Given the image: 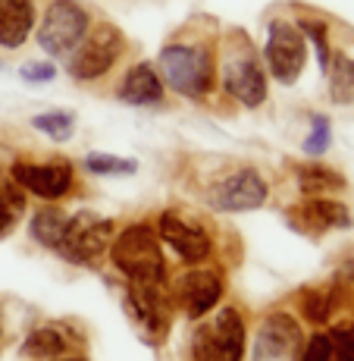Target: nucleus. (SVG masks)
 I'll use <instances>...</instances> for the list:
<instances>
[{"label":"nucleus","mask_w":354,"mask_h":361,"mask_svg":"<svg viewBox=\"0 0 354 361\" xmlns=\"http://www.w3.org/2000/svg\"><path fill=\"white\" fill-rule=\"evenodd\" d=\"M157 73L163 85H170L176 94L201 101L213 88L217 57H213V47L204 41H170L157 57Z\"/></svg>","instance_id":"f257e3e1"},{"label":"nucleus","mask_w":354,"mask_h":361,"mask_svg":"<svg viewBox=\"0 0 354 361\" xmlns=\"http://www.w3.org/2000/svg\"><path fill=\"white\" fill-rule=\"evenodd\" d=\"M110 258H113L116 270L129 276L138 286H160L163 283V252H160V235L151 226L135 224L122 230L110 242Z\"/></svg>","instance_id":"f03ea898"},{"label":"nucleus","mask_w":354,"mask_h":361,"mask_svg":"<svg viewBox=\"0 0 354 361\" xmlns=\"http://www.w3.org/2000/svg\"><path fill=\"white\" fill-rule=\"evenodd\" d=\"M245 317L239 308H220L191 333V361H241L245 358Z\"/></svg>","instance_id":"7ed1b4c3"},{"label":"nucleus","mask_w":354,"mask_h":361,"mask_svg":"<svg viewBox=\"0 0 354 361\" xmlns=\"http://www.w3.org/2000/svg\"><path fill=\"white\" fill-rule=\"evenodd\" d=\"M126 51V38L116 25L101 23L82 38V44L69 54V75L75 82H94L116 66V60Z\"/></svg>","instance_id":"20e7f679"},{"label":"nucleus","mask_w":354,"mask_h":361,"mask_svg":"<svg viewBox=\"0 0 354 361\" xmlns=\"http://www.w3.org/2000/svg\"><path fill=\"white\" fill-rule=\"evenodd\" d=\"M223 88H226V94H232L245 107H260L267 101V73H263L258 54L251 51L248 38H241V35L235 44L226 47Z\"/></svg>","instance_id":"39448f33"},{"label":"nucleus","mask_w":354,"mask_h":361,"mask_svg":"<svg viewBox=\"0 0 354 361\" xmlns=\"http://www.w3.org/2000/svg\"><path fill=\"white\" fill-rule=\"evenodd\" d=\"M88 10L75 0H51L38 29V44L51 57H69L88 35Z\"/></svg>","instance_id":"423d86ee"},{"label":"nucleus","mask_w":354,"mask_h":361,"mask_svg":"<svg viewBox=\"0 0 354 361\" xmlns=\"http://www.w3.org/2000/svg\"><path fill=\"white\" fill-rule=\"evenodd\" d=\"M263 57H267L270 73H273V79L279 85H295L298 75L304 73V63H308V38H304V32L298 25L286 23V19H276L270 25Z\"/></svg>","instance_id":"0eeeda50"},{"label":"nucleus","mask_w":354,"mask_h":361,"mask_svg":"<svg viewBox=\"0 0 354 361\" xmlns=\"http://www.w3.org/2000/svg\"><path fill=\"white\" fill-rule=\"evenodd\" d=\"M263 201H267V183H263V176L258 170H251V166L226 173L223 179H217V183L207 189V204L223 214L254 211Z\"/></svg>","instance_id":"6e6552de"},{"label":"nucleus","mask_w":354,"mask_h":361,"mask_svg":"<svg viewBox=\"0 0 354 361\" xmlns=\"http://www.w3.org/2000/svg\"><path fill=\"white\" fill-rule=\"evenodd\" d=\"M110 235H113L110 220L97 217V214H79V217L69 220L60 252L75 264H91L103 248H110Z\"/></svg>","instance_id":"1a4fd4ad"},{"label":"nucleus","mask_w":354,"mask_h":361,"mask_svg":"<svg viewBox=\"0 0 354 361\" xmlns=\"http://www.w3.org/2000/svg\"><path fill=\"white\" fill-rule=\"evenodd\" d=\"M157 235L179 255L185 264H201L210 255V233L204 226L191 224L189 217H182L179 211H163L160 224H157Z\"/></svg>","instance_id":"9d476101"},{"label":"nucleus","mask_w":354,"mask_h":361,"mask_svg":"<svg viewBox=\"0 0 354 361\" xmlns=\"http://www.w3.org/2000/svg\"><path fill=\"white\" fill-rule=\"evenodd\" d=\"M13 179L41 201H60L72 192L69 164H13Z\"/></svg>","instance_id":"9b49d317"},{"label":"nucleus","mask_w":354,"mask_h":361,"mask_svg":"<svg viewBox=\"0 0 354 361\" xmlns=\"http://www.w3.org/2000/svg\"><path fill=\"white\" fill-rule=\"evenodd\" d=\"M220 295H223V276L217 270H189L182 280L176 283V302L191 321L207 317L217 308Z\"/></svg>","instance_id":"f8f14e48"},{"label":"nucleus","mask_w":354,"mask_h":361,"mask_svg":"<svg viewBox=\"0 0 354 361\" xmlns=\"http://www.w3.org/2000/svg\"><path fill=\"white\" fill-rule=\"evenodd\" d=\"M301 343V330L289 314H276L258 333L254 343V361H291L295 345Z\"/></svg>","instance_id":"ddd939ff"},{"label":"nucleus","mask_w":354,"mask_h":361,"mask_svg":"<svg viewBox=\"0 0 354 361\" xmlns=\"http://www.w3.org/2000/svg\"><path fill=\"white\" fill-rule=\"evenodd\" d=\"M126 314L135 321L138 330H144V336L160 339L166 333V308L163 298L157 295V286L132 283V289L126 293Z\"/></svg>","instance_id":"4468645a"},{"label":"nucleus","mask_w":354,"mask_h":361,"mask_svg":"<svg viewBox=\"0 0 354 361\" xmlns=\"http://www.w3.org/2000/svg\"><path fill=\"white\" fill-rule=\"evenodd\" d=\"M163 79L160 73H157L151 63H138L132 66L126 75H122L120 88H116V94H120V101L132 104V107H154V104H163Z\"/></svg>","instance_id":"2eb2a0df"},{"label":"nucleus","mask_w":354,"mask_h":361,"mask_svg":"<svg viewBox=\"0 0 354 361\" xmlns=\"http://www.w3.org/2000/svg\"><path fill=\"white\" fill-rule=\"evenodd\" d=\"M34 0H0V47L16 51L29 41V35L34 29Z\"/></svg>","instance_id":"dca6fc26"},{"label":"nucleus","mask_w":354,"mask_h":361,"mask_svg":"<svg viewBox=\"0 0 354 361\" xmlns=\"http://www.w3.org/2000/svg\"><path fill=\"white\" fill-rule=\"evenodd\" d=\"M69 226V217L60 207H41L38 214L32 217V235L41 242L44 248H60Z\"/></svg>","instance_id":"f3484780"},{"label":"nucleus","mask_w":354,"mask_h":361,"mask_svg":"<svg viewBox=\"0 0 354 361\" xmlns=\"http://www.w3.org/2000/svg\"><path fill=\"white\" fill-rule=\"evenodd\" d=\"M298 183H301V189L308 192V195H326V192H336V189H345V179L339 176L336 170H329V166H301L298 170Z\"/></svg>","instance_id":"a211bd4d"},{"label":"nucleus","mask_w":354,"mask_h":361,"mask_svg":"<svg viewBox=\"0 0 354 361\" xmlns=\"http://www.w3.org/2000/svg\"><path fill=\"white\" fill-rule=\"evenodd\" d=\"M304 214H308L310 224L317 226H351V214L345 204H339V201H329V198H314L308 201V207H304Z\"/></svg>","instance_id":"6ab92c4d"},{"label":"nucleus","mask_w":354,"mask_h":361,"mask_svg":"<svg viewBox=\"0 0 354 361\" xmlns=\"http://www.w3.org/2000/svg\"><path fill=\"white\" fill-rule=\"evenodd\" d=\"M326 75L332 79V94L336 101H351L354 98V60L348 57H329L326 63Z\"/></svg>","instance_id":"aec40b11"},{"label":"nucleus","mask_w":354,"mask_h":361,"mask_svg":"<svg viewBox=\"0 0 354 361\" xmlns=\"http://www.w3.org/2000/svg\"><path fill=\"white\" fill-rule=\"evenodd\" d=\"M63 349H66L63 336H60L53 327H41L25 339V355H32V358H53Z\"/></svg>","instance_id":"412c9836"},{"label":"nucleus","mask_w":354,"mask_h":361,"mask_svg":"<svg viewBox=\"0 0 354 361\" xmlns=\"http://www.w3.org/2000/svg\"><path fill=\"white\" fill-rule=\"evenodd\" d=\"M32 126L38 132H44V135H51L53 142H66L75 129V120H72V114H66V110H53V114H38L32 120Z\"/></svg>","instance_id":"4be33fe9"},{"label":"nucleus","mask_w":354,"mask_h":361,"mask_svg":"<svg viewBox=\"0 0 354 361\" xmlns=\"http://www.w3.org/2000/svg\"><path fill=\"white\" fill-rule=\"evenodd\" d=\"M85 170L101 173V176H122V173H135L138 161H126V157H113V154H88Z\"/></svg>","instance_id":"5701e85b"},{"label":"nucleus","mask_w":354,"mask_h":361,"mask_svg":"<svg viewBox=\"0 0 354 361\" xmlns=\"http://www.w3.org/2000/svg\"><path fill=\"white\" fill-rule=\"evenodd\" d=\"M332 361H354V327H336L329 333Z\"/></svg>","instance_id":"b1692460"},{"label":"nucleus","mask_w":354,"mask_h":361,"mask_svg":"<svg viewBox=\"0 0 354 361\" xmlns=\"http://www.w3.org/2000/svg\"><path fill=\"white\" fill-rule=\"evenodd\" d=\"M329 138H332L329 120H326V116H314V132H310L308 142H304V151H308V154H323V151L329 148Z\"/></svg>","instance_id":"393cba45"},{"label":"nucleus","mask_w":354,"mask_h":361,"mask_svg":"<svg viewBox=\"0 0 354 361\" xmlns=\"http://www.w3.org/2000/svg\"><path fill=\"white\" fill-rule=\"evenodd\" d=\"M298 361H332V345H329V333H317L308 339V345L301 349Z\"/></svg>","instance_id":"a878e982"},{"label":"nucleus","mask_w":354,"mask_h":361,"mask_svg":"<svg viewBox=\"0 0 354 361\" xmlns=\"http://www.w3.org/2000/svg\"><path fill=\"white\" fill-rule=\"evenodd\" d=\"M301 308H304V314H308V321L320 324V321L329 317L332 302H329V295H326V293H308V295H304V302H301Z\"/></svg>","instance_id":"bb28decb"},{"label":"nucleus","mask_w":354,"mask_h":361,"mask_svg":"<svg viewBox=\"0 0 354 361\" xmlns=\"http://www.w3.org/2000/svg\"><path fill=\"white\" fill-rule=\"evenodd\" d=\"M53 73H57V69H53V63H25L23 69H19V75H23L25 82H51L53 79Z\"/></svg>","instance_id":"cd10ccee"},{"label":"nucleus","mask_w":354,"mask_h":361,"mask_svg":"<svg viewBox=\"0 0 354 361\" xmlns=\"http://www.w3.org/2000/svg\"><path fill=\"white\" fill-rule=\"evenodd\" d=\"M0 333H4V317H0Z\"/></svg>","instance_id":"c85d7f7f"},{"label":"nucleus","mask_w":354,"mask_h":361,"mask_svg":"<svg viewBox=\"0 0 354 361\" xmlns=\"http://www.w3.org/2000/svg\"><path fill=\"white\" fill-rule=\"evenodd\" d=\"M63 361H79V358H63Z\"/></svg>","instance_id":"c756f323"}]
</instances>
